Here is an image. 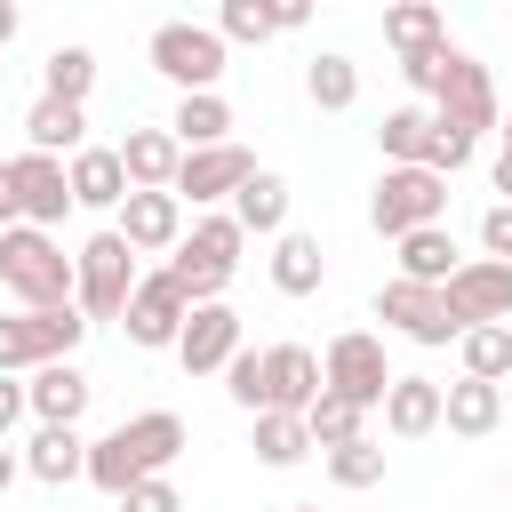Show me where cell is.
<instances>
[{
  "mask_svg": "<svg viewBox=\"0 0 512 512\" xmlns=\"http://www.w3.org/2000/svg\"><path fill=\"white\" fill-rule=\"evenodd\" d=\"M176 456H184V416H176V408H144V416H120L104 440H88V488H104V496L120 504L136 480L168 472Z\"/></svg>",
  "mask_w": 512,
  "mask_h": 512,
  "instance_id": "cell-1",
  "label": "cell"
},
{
  "mask_svg": "<svg viewBox=\"0 0 512 512\" xmlns=\"http://www.w3.org/2000/svg\"><path fill=\"white\" fill-rule=\"evenodd\" d=\"M0 288L24 304V312H56V304H72V256L56 248V232H40V224H8L0 232Z\"/></svg>",
  "mask_w": 512,
  "mask_h": 512,
  "instance_id": "cell-2",
  "label": "cell"
},
{
  "mask_svg": "<svg viewBox=\"0 0 512 512\" xmlns=\"http://www.w3.org/2000/svg\"><path fill=\"white\" fill-rule=\"evenodd\" d=\"M240 248H248L240 216H192V232L176 240L168 272L184 280V296H192V304H216V296L232 288V272H240Z\"/></svg>",
  "mask_w": 512,
  "mask_h": 512,
  "instance_id": "cell-3",
  "label": "cell"
},
{
  "mask_svg": "<svg viewBox=\"0 0 512 512\" xmlns=\"http://www.w3.org/2000/svg\"><path fill=\"white\" fill-rule=\"evenodd\" d=\"M72 280H80V288H72V304H80L88 320H120L144 272H136V248H128V240L104 224V232H88V240H80V256H72Z\"/></svg>",
  "mask_w": 512,
  "mask_h": 512,
  "instance_id": "cell-4",
  "label": "cell"
},
{
  "mask_svg": "<svg viewBox=\"0 0 512 512\" xmlns=\"http://www.w3.org/2000/svg\"><path fill=\"white\" fill-rule=\"evenodd\" d=\"M88 336V312L80 304H56V312H8L0 320V368L8 376H32L48 360H72Z\"/></svg>",
  "mask_w": 512,
  "mask_h": 512,
  "instance_id": "cell-5",
  "label": "cell"
},
{
  "mask_svg": "<svg viewBox=\"0 0 512 512\" xmlns=\"http://www.w3.org/2000/svg\"><path fill=\"white\" fill-rule=\"evenodd\" d=\"M144 56H152V72H160L176 96H200V88H216V80H224L232 40H224L216 24H160Z\"/></svg>",
  "mask_w": 512,
  "mask_h": 512,
  "instance_id": "cell-6",
  "label": "cell"
},
{
  "mask_svg": "<svg viewBox=\"0 0 512 512\" xmlns=\"http://www.w3.org/2000/svg\"><path fill=\"white\" fill-rule=\"evenodd\" d=\"M440 216H448V176L440 168H384L376 192H368V224L384 240H400L416 224H440Z\"/></svg>",
  "mask_w": 512,
  "mask_h": 512,
  "instance_id": "cell-7",
  "label": "cell"
},
{
  "mask_svg": "<svg viewBox=\"0 0 512 512\" xmlns=\"http://www.w3.org/2000/svg\"><path fill=\"white\" fill-rule=\"evenodd\" d=\"M376 320H384L392 336L424 344V352H440V344L464 336L456 312H448V288H432V280H384V288H376Z\"/></svg>",
  "mask_w": 512,
  "mask_h": 512,
  "instance_id": "cell-8",
  "label": "cell"
},
{
  "mask_svg": "<svg viewBox=\"0 0 512 512\" xmlns=\"http://www.w3.org/2000/svg\"><path fill=\"white\" fill-rule=\"evenodd\" d=\"M432 120H448V128H464L472 144L488 136V128H504V104H496V80H488V64L480 56H448V72H440V88H432Z\"/></svg>",
  "mask_w": 512,
  "mask_h": 512,
  "instance_id": "cell-9",
  "label": "cell"
},
{
  "mask_svg": "<svg viewBox=\"0 0 512 512\" xmlns=\"http://www.w3.org/2000/svg\"><path fill=\"white\" fill-rule=\"evenodd\" d=\"M184 320H192V296H184V280H176L168 264H160V272H144V280H136V296H128V312H120V328H128V344H136V352H176Z\"/></svg>",
  "mask_w": 512,
  "mask_h": 512,
  "instance_id": "cell-10",
  "label": "cell"
},
{
  "mask_svg": "<svg viewBox=\"0 0 512 512\" xmlns=\"http://www.w3.org/2000/svg\"><path fill=\"white\" fill-rule=\"evenodd\" d=\"M320 368H328V392H344V400H360V408H384V392H392L384 336H368V328H344V336H328Z\"/></svg>",
  "mask_w": 512,
  "mask_h": 512,
  "instance_id": "cell-11",
  "label": "cell"
},
{
  "mask_svg": "<svg viewBox=\"0 0 512 512\" xmlns=\"http://www.w3.org/2000/svg\"><path fill=\"white\" fill-rule=\"evenodd\" d=\"M448 312H456V328H480V320H504V328H512V264L464 256V264L448 272Z\"/></svg>",
  "mask_w": 512,
  "mask_h": 512,
  "instance_id": "cell-12",
  "label": "cell"
},
{
  "mask_svg": "<svg viewBox=\"0 0 512 512\" xmlns=\"http://www.w3.org/2000/svg\"><path fill=\"white\" fill-rule=\"evenodd\" d=\"M248 176H256V152H248V144H200V152H184V168H176V200L216 208V200H232Z\"/></svg>",
  "mask_w": 512,
  "mask_h": 512,
  "instance_id": "cell-13",
  "label": "cell"
},
{
  "mask_svg": "<svg viewBox=\"0 0 512 512\" xmlns=\"http://www.w3.org/2000/svg\"><path fill=\"white\" fill-rule=\"evenodd\" d=\"M232 352H240V312H232L224 296H216V304H192V320H184V336H176L184 376H224Z\"/></svg>",
  "mask_w": 512,
  "mask_h": 512,
  "instance_id": "cell-14",
  "label": "cell"
},
{
  "mask_svg": "<svg viewBox=\"0 0 512 512\" xmlns=\"http://www.w3.org/2000/svg\"><path fill=\"white\" fill-rule=\"evenodd\" d=\"M320 392H328V368H320L312 344H264V408L304 416ZM264 408H256V416H264Z\"/></svg>",
  "mask_w": 512,
  "mask_h": 512,
  "instance_id": "cell-15",
  "label": "cell"
},
{
  "mask_svg": "<svg viewBox=\"0 0 512 512\" xmlns=\"http://www.w3.org/2000/svg\"><path fill=\"white\" fill-rule=\"evenodd\" d=\"M112 232H120L136 256H160V248L184 240V200H176V192H128V200L112 208Z\"/></svg>",
  "mask_w": 512,
  "mask_h": 512,
  "instance_id": "cell-16",
  "label": "cell"
},
{
  "mask_svg": "<svg viewBox=\"0 0 512 512\" xmlns=\"http://www.w3.org/2000/svg\"><path fill=\"white\" fill-rule=\"evenodd\" d=\"M16 192H24V224H40V232H48V224H64V208H80V200H72L64 160H56V152H32V144L16 152Z\"/></svg>",
  "mask_w": 512,
  "mask_h": 512,
  "instance_id": "cell-17",
  "label": "cell"
},
{
  "mask_svg": "<svg viewBox=\"0 0 512 512\" xmlns=\"http://www.w3.org/2000/svg\"><path fill=\"white\" fill-rule=\"evenodd\" d=\"M440 424H448L456 440H488V432L504 424V384H488V376L440 384Z\"/></svg>",
  "mask_w": 512,
  "mask_h": 512,
  "instance_id": "cell-18",
  "label": "cell"
},
{
  "mask_svg": "<svg viewBox=\"0 0 512 512\" xmlns=\"http://www.w3.org/2000/svg\"><path fill=\"white\" fill-rule=\"evenodd\" d=\"M24 472H32L40 488L88 480V440H80V424H40V432L24 440Z\"/></svg>",
  "mask_w": 512,
  "mask_h": 512,
  "instance_id": "cell-19",
  "label": "cell"
},
{
  "mask_svg": "<svg viewBox=\"0 0 512 512\" xmlns=\"http://www.w3.org/2000/svg\"><path fill=\"white\" fill-rule=\"evenodd\" d=\"M120 168L136 192H176V168H184V144L168 128H128L120 136Z\"/></svg>",
  "mask_w": 512,
  "mask_h": 512,
  "instance_id": "cell-20",
  "label": "cell"
},
{
  "mask_svg": "<svg viewBox=\"0 0 512 512\" xmlns=\"http://www.w3.org/2000/svg\"><path fill=\"white\" fill-rule=\"evenodd\" d=\"M64 176H72V200L80 208H120L136 184H128V168H120V144H80L72 160H64Z\"/></svg>",
  "mask_w": 512,
  "mask_h": 512,
  "instance_id": "cell-21",
  "label": "cell"
},
{
  "mask_svg": "<svg viewBox=\"0 0 512 512\" xmlns=\"http://www.w3.org/2000/svg\"><path fill=\"white\" fill-rule=\"evenodd\" d=\"M24 392H32V416H40V424H80L96 384L80 376V360H48V368L24 376Z\"/></svg>",
  "mask_w": 512,
  "mask_h": 512,
  "instance_id": "cell-22",
  "label": "cell"
},
{
  "mask_svg": "<svg viewBox=\"0 0 512 512\" xmlns=\"http://www.w3.org/2000/svg\"><path fill=\"white\" fill-rule=\"evenodd\" d=\"M384 40H392L400 64L440 56V48H448V16H440L432 0H392V8H384Z\"/></svg>",
  "mask_w": 512,
  "mask_h": 512,
  "instance_id": "cell-23",
  "label": "cell"
},
{
  "mask_svg": "<svg viewBox=\"0 0 512 512\" xmlns=\"http://www.w3.org/2000/svg\"><path fill=\"white\" fill-rule=\"evenodd\" d=\"M24 144H32V152L72 160V152L88 144V104H72V96H40V104L24 112Z\"/></svg>",
  "mask_w": 512,
  "mask_h": 512,
  "instance_id": "cell-24",
  "label": "cell"
},
{
  "mask_svg": "<svg viewBox=\"0 0 512 512\" xmlns=\"http://www.w3.org/2000/svg\"><path fill=\"white\" fill-rule=\"evenodd\" d=\"M384 432H392V440L440 432V384H432V376H392V392H384Z\"/></svg>",
  "mask_w": 512,
  "mask_h": 512,
  "instance_id": "cell-25",
  "label": "cell"
},
{
  "mask_svg": "<svg viewBox=\"0 0 512 512\" xmlns=\"http://www.w3.org/2000/svg\"><path fill=\"white\" fill-rule=\"evenodd\" d=\"M320 280H328L320 232H280V240H272V288H280V296H312Z\"/></svg>",
  "mask_w": 512,
  "mask_h": 512,
  "instance_id": "cell-26",
  "label": "cell"
},
{
  "mask_svg": "<svg viewBox=\"0 0 512 512\" xmlns=\"http://www.w3.org/2000/svg\"><path fill=\"white\" fill-rule=\"evenodd\" d=\"M168 136H176L184 152H200V144H232V104H224L216 88H200V96H176V112H168Z\"/></svg>",
  "mask_w": 512,
  "mask_h": 512,
  "instance_id": "cell-27",
  "label": "cell"
},
{
  "mask_svg": "<svg viewBox=\"0 0 512 512\" xmlns=\"http://www.w3.org/2000/svg\"><path fill=\"white\" fill-rule=\"evenodd\" d=\"M232 216H240V232H264V240H280V232H288V176L256 168V176L232 192Z\"/></svg>",
  "mask_w": 512,
  "mask_h": 512,
  "instance_id": "cell-28",
  "label": "cell"
},
{
  "mask_svg": "<svg viewBox=\"0 0 512 512\" xmlns=\"http://www.w3.org/2000/svg\"><path fill=\"white\" fill-rule=\"evenodd\" d=\"M392 248H400V280H432V288H448V272L464 264L456 240H448V224H416V232H400Z\"/></svg>",
  "mask_w": 512,
  "mask_h": 512,
  "instance_id": "cell-29",
  "label": "cell"
},
{
  "mask_svg": "<svg viewBox=\"0 0 512 512\" xmlns=\"http://www.w3.org/2000/svg\"><path fill=\"white\" fill-rule=\"evenodd\" d=\"M376 152H384V168H424V152H432V112H424V104H400V112H384V128H376Z\"/></svg>",
  "mask_w": 512,
  "mask_h": 512,
  "instance_id": "cell-30",
  "label": "cell"
},
{
  "mask_svg": "<svg viewBox=\"0 0 512 512\" xmlns=\"http://www.w3.org/2000/svg\"><path fill=\"white\" fill-rule=\"evenodd\" d=\"M304 96H312L320 112H352V104H360V64L336 56V48H320V56L304 64Z\"/></svg>",
  "mask_w": 512,
  "mask_h": 512,
  "instance_id": "cell-31",
  "label": "cell"
},
{
  "mask_svg": "<svg viewBox=\"0 0 512 512\" xmlns=\"http://www.w3.org/2000/svg\"><path fill=\"white\" fill-rule=\"evenodd\" d=\"M304 456H312V424L288 416V408H264V416H256V464L288 472V464H304Z\"/></svg>",
  "mask_w": 512,
  "mask_h": 512,
  "instance_id": "cell-32",
  "label": "cell"
},
{
  "mask_svg": "<svg viewBox=\"0 0 512 512\" xmlns=\"http://www.w3.org/2000/svg\"><path fill=\"white\" fill-rule=\"evenodd\" d=\"M456 360H464V376H488V384H504V376H512V328H504V320H480V328H464V336H456Z\"/></svg>",
  "mask_w": 512,
  "mask_h": 512,
  "instance_id": "cell-33",
  "label": "cell"
},
{
  "mask_svg": "<svg viewBox=\"0 0 512 512\" xmlns=\"http://www.w3.org/2000/svg\"><path fill=\"white\" fill-rule=\"evenodd\" d=\"M304 424H312V448H344V440H360L368 408H360V400H344V392H320V400L304 408Z\"/></svg>",
  "mask_w": 512,
  "mask_h": 512,
  "instance_id": "cell-34",
  "label": "cell"
},
{
  "mask_svg": "<svg viewBox=\"0 0 512 512\" xmlns=\"http://www.w3.org/2000/svg\"><path fill=\"white\" fill-rule=\"evenodd\" d=\"M88 88H96V56H88V48H48V64H40V96H72V104H88Z\"/></svg>",
  "mask_w": 512,
  "mask_h": 512,
  "instance_id": "cell-35",
  "label": "cell"
},
{
  "mask_svg": "<svg viewBox=\"0 0 512 512\" xmlns=\"http://www.w3.org/2000/svg\"><path fill=\"white\" fill-rule=\"evenodd\" d=\"M328 480L336 488H376L384 480V448L360 432V440H344V448H328Z\"/></svg>",
  "mask_w": 512,
  "mask_h": 512,
  "instance_id": "cell-36",
  "label": "cell"
},
{
  "mask_svg": "<svg viewBox=\"0 0 512 512\" xmlns=\"http://www.w3.org/2000/svg\"><path fill=\"white\" fill-rule=\"evenodd\" d=\"M216 32L240 40V48H264L280 24H272V0H224V8H216Z\"/></svg>",
  "mask_w": 512,
  "mask_h": 512,
  "instance_id": "cell-37",
  "label": "cell"
},
{
  "mask_svg": "<svg viewBox=\"0 0 512 512\" xmlns=\"http://www.w3.org/2000/svg\"><path fill=\"white\" fill-rule=\"evenodd\" d=\"M472 152H480V144H472L464 128L432 120V152H424V168H440V176H464V168H472Z\"/></svg>",
  "mask_w": 512,
  "mask_h": 512,
  "instance_id": "cell-38",
  "label": "cell"
},
{
  "mask_svg": "<svg viewBox=\"0 0 512 512\" xmlns=\"http://www.w3.org/2000/svg\"><path fill=\"white\" fill-rule=\"evenodd\" d=\"M224 392L256 416V408H264V352H248V344H240V352H232V368H224Z\"/></svg>",
  "mask_w": 512,
  "mask_h": 512,
  "instance_id": "cell-39",
  "label": "cell"
},
{
  "mask_svg": "<svg viewBox=\"0 0 512 512\" xmlns=\"http://www.w3.org/2000/svg\"><path fill=\"white\" fill-rule=\"evenodd\" d=\"M120 512H184V496H176L168 472H152V480H136V488L120 496Z\"/></svg>",
  "mask_w": 512,
  "mask_h": 512,
  "instance_id": "cell-40",
  "label": "cell"
},
{
  "mask_svg": "<svg viewBox=\"0 0 512 512\" xmlns=\"http://www.w3.org/2000/svg\"><path fill=\"white\" fill-rule=\"evenodd\" d=\"M480 248H488L496 264H512V200H496V208L480 216Z\"/></svg>",
  "mask_w": 512,
  "mask_h": 512,
  "instance_id": "cell-41",
  "label": "cell"
},
{
  "mask_svg": "<svg viewBox=\"0 0 512 512\" xmlns=\"http://www.w3.org/2000/svg\"><path fill=\"white\" fill-rule=\"evenodd\" d=\"M24 416H32V392H24V376H8V368H0V440H8Z\"/></svg>",
  "mask_w": 512,
  "mask_h": 512,
  "instance_id": "cell-42",
  "label": "cell"
},
{
  "mask_svg": "<svg viewBox=\"0 0 512 512\" xmlns=\"http://www.w3.org/2000/svg\"><path fill=\"white\" fill-rule=\"evenodd\" d=\"M448 56H456V48H440V56H416V64H400V80H408L416 96H432V88H440V72H448Z\"/></svg>",
  "mask_w": 512,
  "mask_h": 512,
  "instance_id": "cell-43",
  "label": "cell"
},
{
  "mask_svg": "<svg viewBox=\"0 0 512 512\" xmlns=\"http://www.w3.org/2000/svg\"><path fill=\"white\" fill-rule=\"evenodd\" d=\"M24 224V192H16V160H0V232Z\"/></svg>",
  "mask_w": 512,
  "mask_h": 512,
  "instance_id": "cell-44",
  "label": "cell"
},
{
  "mask_svg": "<svg viewBox=\"0 0 512 512\" xmlns=\"http://www.w3.org/2000/svg\"><path fill=\"white\" fill-rule=\"evenodd\" d=\"M304 16H312V0H272V24L280 32H304Z\"/></svg>",
  "mask_w": 512,
  "mask_h": 512,
  "instance_id": "cell-45",
  "label": "cell"
},
{
  "mask_svg": "<svg viewBox=\"0 0 512 512\" xmlns=\"http://www.w3.org/2000/svg\"><path fill=\"white\" fill-rule=\"evenodd\" d=\"M488 184H496V192L512 200V152H496V168H488Z\"/></svg>",
  "mask_w": 512,
  "mask_h": 512,
  "instance_id": "cell-46",
  "label": "cell"
},
{
  "mask_svg": "<svg viewBox=\"0 0 512 512\" xmlns=\"http://www.w3.org/2000/svg\"><path fill=\"white\" fill-rule=\"evenodd\" d=\"M16 472H24V456H16L8 440H0V496H8V480H16Z\"/></svg>",
  "mask_w": 512,
  "mask_h": 512,
  "instance_id": "cell-47",
  "label": "cell"
},
{
  "mask_svg": "<svg viewBox=\"0 0 512 512\" xmlns=\"http://www.w3.org/2000/svg\"><path fill=\"white\" fill-rule=\"evenodd\" d=\"M16 40V0H0V48Z\"/></svg>",
  "mask_w": 512,
  "mask_h": 512,
  "instance_id": "cell-48",
  "label": "cell"
},
{
  "mask_svg": "<svg viewBox=\"0 0 512 512\" xmlns=\"http://www.w3.org/2000/svg\"><path fill=\"white\" fill-rule=\"evenodd\" d=\"M496 136H504V152H512V120H504V128H496Z\"/></svg>",
  "mask_w": 512,
  "mask_h": 512,
  "instance_id": "cell-49",
  "label": "cell"
},
{
  "mask_svg": "<svg viewBox=\"0 0 512 512\" xmlns=\"http://www.w3.org/2000/svg\"><path fill=\"white\" fill-rule=\"evenodd\" d=\"M288 512H320V504H288Z\"/></svg>",
  "mask_w": 512,
  "mask_h": 512,
  "instance_id": "cell-50",
  "label": "cell"
},
{
  "mask_svg": "<svg viewBox=\"0 0 512 512\" xmlns=\"http://www.w3.org/2000/svg\"><path fill=\"white\" fill-rule=\"evenodd\" d=\"M504 488H512V480H504Z\"/></svg>",
  "mask_w": 512,
  "mask_h": 512,
  "instance_id": "cell-51",
  "label": "cell"
},
{
  "mask_svg": "<svg viewBox=\"0 0 512 512\" xmlns=\"http://www.w3.org/2000/svg\"><path fill=\"white\" fill-rule=\"evenodd\" d=\"M432 8H440V0H432Z\"/></svg>",
  "mask_w": 512,
  "mask_h": 512,
  "instance_id": "cell-52",
  "label": "cell"
}]
</instances>
